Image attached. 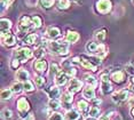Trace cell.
<instances>
[{"mask_svg":"<svg viewBox=\"0 0 134 120\" xmlns=\"http://www.w3.org/2000/svg\"><path fill=\"white\" fill-rule=\"evenodd\" d=\"M107 37V30L105 29H101L99 30V31L95 32V38L96 40H99V41H103V40L105 39Z\"/></svg>","mask_w":134,"mask_h":120,"instance_id":"obj_27","label":"cell"},{"mask_svg":"<svg viewBox=\"0 0 134 120\" xmlns=\"http://www.w3.org/2000/svg\"><path fill=\"white\" fill-rule=\"evenodd\" d=\"M23 86H24V90L28 92V93H31V92L35 90V86H33V84L31 81H29V80L24 82Z\"/></svg>","mask_w":134,"mask_h":120,"instance_id":"obj_34","label":"cell"},{"mask_svg":"<svg viewBox=\"0 0 134 120\" xmlns=\"http://www.w3.org/2000/svg\"><path fill=\"white\" fill-rule=\"evenodd\" d=\"M112 90H114V88H112V85L110 84V82H109V81H102V84H101V92H102L103 95L110 94Z\"/></svg>","mask_w":134,"mask_h":120,"instance_id":"obj_12","label":"cell"},{"mask_svg":"<svg viewBox=\"0 0 134 120\" xmlns=\"http://www.w3.org/2000/svg\"><path fill=\"white\" fill-rule=\"evenodd\" d=\"M88 115L91 117H93V118H96V117L100 116V109L96 106H92L90 109V112H88Z\"/></svg>","mask_w":134,"mask_h":120,"instance_id":"obj_35","label":"cell"},{"mask_svg":"<svg viewBox=\"0 0 134 120\" xmlns=\"http://www.w3.org/2000/svg\"><path fill=\"white\" fill-rule=\"evenodd\" d=\"M44 54H45V49L42 48V47H39V48H37V49L35 50V54H33V55H35L36 58L40 60V58L44 56Z\"/></svg>","mask_w":134,"mask_h":120,"instance_id":"obj_36","label":"cell"},{"mask_svg":"<svg viewBox=\"0 0 134 120\" xmlns=\"http://www.w3.org/2000/svg\"><path fill=\"white\" fill-rule=\"evenodd\" d=\"M57 6H59V9H68L70 7V0H59L57 2Z\"/></svg>","mask_w":134,"mask_h":120,"instance_id":"obj_29","label":"cell"},{"mask_svg":"<svg viewBox=\"0 0 134 120\" xmlns=\"http://www.w3.org/2000/svg\"><path fill=\"white\" fill-rule=\"evenodd\" d=\"M38 2V0H25V4L29 6V7H33V6H36Z\"/></svg>","mask_w":134,"mask_h":120,"instance_id":"obj_42","label":"cell"},{"mask_svg":"<svg viewBox=\"0 0 134 120\" xmlns=\"http://www.w3.org/2000/svg\"><path fill=\"white\" fill-rule=\"evenodd\" d=\"M101 80L102 81H109V76L107 73H103V75H101Z\"/></svg>","mask_w":134,"mask_h":120,"instance_id":"obj_44","label":"cell"},{"mask_svg":"<svg viewBox=\"0 0 134 120\" xmlns=\"http://www.w3.org/2000/svg\"><path fill=\"white\" fill-rule=\"evenodd\" d=\"M48 106H49L51 110H57L61 107V103L56 100V98H51L49 102H48Z\"/></svg>","mask_w":134,"mask_h":120,"instance_id":"obj_25","label":"cell"},{"mask_svg":"<svg viewBox=\"0 0 134 120\" xmlns=\"http://www.w3.org/2000/svg\"><path fill=\"white\" fill-rule=\"evenodd\" d=\"M112 8V4L110 0H97L96 10L100 14H108Z\"/></svg>","mask_w":134,"mask_h":120,"instance_id":"obj_5","label":"cell"},{"mask_svg":"<svg viewBox=\"0 0 134 120\" xmlns=\"http://www.w3.org/2000/svg\"><path fill=\"white\" fill-rule=\"evenodd\" d=\"M69 78H70V76L65 71H60L55 77V84L57 86H63V85H65V82L68 81Z\"/></svg>","mask_w":134,"mask_h":120,"instance_id":"obj_9","label":"cell"},{"mask_svg":"<svg viewBox=\"0 0 134 120\" xmlns=\"http://www.w3.org/2000/svg\"><path fill=\"white\" fill-rule=\"evenodd\" d=\"M59 72H60V70H59V65H57V64H55V63H53V64L51 65V75L55 76V75H57Z\"/></svg>","mask_w":134,"mask_h":120,"instance_id":"obj_39","label":"cell"},{"mask_svg":"<svg viewBox=\"0 0 134 120\" xmlns=\"http://www.w3.org/2000/svg\"><path fill=\"white\" fill-rule=\"evenodd\" d=\"M13 1L14 0H1L2 6H4V7H8V6H10L12 4H13Z\"/></svg>","mask_w":134,"mask_h":120,"instance_id":"obj_43","label":"cell"},{"mask_svg":"<svg viewBox=\"0 0 134 120\" xmlns=\"http://www.w3.org/2000/svg\"><path fill=\"white\" fill-rule=\"evenodd\" d=\"M125 70H126V72L131 75L132 77H134V63H129L125 65Z\"/></svg>","mask_w":134,"mask_h":120,"instance_id":"obj_37","label":"cell"},{"mask_svg":"<svg viewBox=\"0 0 134 120\" xmlns=\"http://www.w3.org/2000/svg\"><path fill=\"white\" fill-rule=\"evenodd\" d=\"M31 20H32V24H33V27H35V29H38V27L41 26L42 20H41L40 16H38V15H33V16L31 17Z\"/></svg>","mask_w":134,"mask_h":120,"instance_id":"obj_24","label":"cell"},{"mask_svg":"<svg viewBox=\"0 0 134 120\" xmlns=\"http://www.w3.org/2000/svg\"><path fill=\"white\" fill-rule=\"evenodd\" d=\"M85 120H95V118H93V117H91V118H87V119H85Z\"/></svg>","mask_w":134,"mask_h":120,"instance_id":"obj_48","label":"cell"},{"mask_svg":"<svg viewBox=\"0 0 134 120\" xmlns=\"http://www.w3.org/2000/svg\"><path fill=\"white\" fill-rule=\"evenodd\" d=\"M48 48L51 53L60 56L69 54V44L65 41H51L48 42Z\"/></svg>","mask_w":134,"mask_h":120,"instance_id":"obj_1","label":"cell"},{"mask_svg":"<svg viewBox=\"0 0 134 120\" xmlns=\"http://www.w3.org/2000/svg\"><path fill=\"white\" fill-rule=\"evenodd\" d=\"M12 94H13V90L10 88H5L1 90V100H9L12 97Z\"/></svg>","mask_w":134,"mask_h":120,"instance_id":"obj_26","label":"cell"},{"mask_svg":"<svg viewBox=\"0 0 134 120\" xmlns=\"http://www.w3.org/2000/svg\"><path fill=\"white\" fill-rule=\"evenodd\" d=\"M1 37H2V41H4V44L7 46V47H12V46H14L15 42H16V38H15V36L10 31L1 33Z\"/></svg>","mask_w":134,"mask_h":120,"instance_id":"obj_8","label":"cell"},{"mask_svg":"<svg viewBox=\"0 0 134 120\" xmlns=\"http://www.w3.org/2000/svg\"><path fill=\"white\" fill-rule=\"evenodd\" d=\"M85 80L87 81L88 86H92V87H96L97 82H96V79L94 78L93 76H88V75H86V76H85Z\"/></svg>","mask_w":134,"mask_h":120,"instance_id":"obj_30","label":"cell"},{"mask_svg":"<svg viewBox=\"0 0 134 120\" xmlns=\"http://www.w3.org/2000/svg\"><path fill=\"white\" fill-rule=\"evenodd\" d=\"M129 104H130V106H133L134 107V96H132L129 100Z\"/></svg>","mask_w":134,"mask_h":120,"instance_id":"obj_47","label":"cell"},{"mask_svg":"<svg viewBox=\"0 0 134 120\" xmlns=\"http://www.w3.org/2000/svg\"><path fill=\"white\" fill-rule=\"evenodd\" d=\"M100 45L97 44V42H94V41H88L87 45H86V50L87 53H95L97 52V49H99Z\"/></svg>","mask_w":134,"mask_h":120,"instance_id":"obj_19","label":"cell"},{"mask_svg":"<svg viewBox=\"0 0 134 120\" xmlns=\"http://www.w3.org/2000/svg\"><path fill=\"white\" fill-rule=\"evenodd\" d=\"M16 78L19 79V81H23V82L28 81L29 72L26 71V70H24V69H21V70H19V71L16 72Z\"/></svg>","mask_w":134,"mask_h":120,"instance_id":"obj_13","label":"cell"},{"mask_svg":"<svg viewBox=\"0 0 134 120\" xmlns=\"http://www.w3.org/2000/svg\"><path fill=\"white\" fill-rule=\"evenodd\" d=\"M35 84L38 86V87H41V86H44L45 84V79L42 78V77H36L35 78Z\"/></svg>","mask_w":134,"mask_h":120,"instance_id":"obj_40","label":"cell"},{"mask_svg":"<svg viewBox=\"0 0 134 120\" xmlns=\"http://www.w3.org/2000/svg\"><path fill=\"white\" fill-rule=\"evenodd\" d=\"M36 39H37L36 35H33V33H30V35L24 37L23 41H24V44H26V45H33L36 42Z\"/></svg>","mask_w":134,"mask_h":120,"instance_id":"obj_23","label":"cell"},{"mask_svg":"<svg viewBox=\"0 0 134 120\" xmlns=\"http://www.w3.org/2000/svg\"><path fill=\"white\" fill-rule=\"evenodd\" d=\"M81 87H83V82L80 80H78L76 78H71V81H70L69 87H68V92H70L71 94H76L80 90Z\"/></svg>","mask_w":134,"mask_h":120,"instance_id":"obj_7","label":"cell"},{"mask_svg":"<svg viewBox=\"0 0 134 120\" xmlns=\"http://www.w3.org/2000/svg\"><path fill=\"white\" fill-rule=\"evenodd\" d=\"M47 93H48V96L51 98H56V97L60 96V89L57 86H52V87L48 88Z\"/></svg>","mask_w":134,"mask_h":120,"instance_id":"obj_20","label":"cell"},{"mask_svg":"<svg viewBox=\"0 0 134 120\" xmlns=\"http://www.w3.org/2000/svg\"><path fill=\"white\" fill-rule=\"evenodd\" d=\"M80 113L77 110H69L65 115V119L66 120H79L80 119Z\"/></svg>","mask_w":134,"mask_h":120,"instance_id":"obj_14","label":"cell"},{"mask_svg":"<svg viewBox=\"0 0 134 120\" xmlns=\"http://www.w3.org/2000/svg\"><path fill=\"white\" fill-rule=\"evenodd\" d=\"M17 110H19V113L22 118L28 117L25 115H26V112L30 110V104H29L28 100H26L25 97H20L19 100H17Z\"/></svg>","mask_w":134,"mask_h":120,"instance_id":"obj_4","label":"cell"},{"mask_svg":"<svg viewBox=\"0 0 134 120\" xmlns=\"http://www.w3.org/2000/svg\"><path fill=\"white\" fill-rule=\"evenodd\" d=\"M32 26H33V24H32L31 17L25 16V15H24V16H22L20 18V22H19V30H20V32L28 33Z\"/></svg>","mask_w":134,"mask_h":120,"instance_id":"obj_3","label":"cell"},{"mask_svg":"<svg viewBox=\"0 0 134 120\" xmlns=\"http://www.w3.org/2000/svg\"><path fill=\"white\" fill-rule=\"evenodd\" d=\"M80 64H81V65H83L84 67H86V69L92 70L93 72H95V71H96V66L94 65V64L91 62V61H88V60H85V58L80 60Z\"/></svg>","mask_w":134,"mask_h":120,"instance_id":"obj_22","label":"cell"},{"mask_svg":"<svg viewBox=\"0 0 134 120\" xmlns=\"http://www.w3.org/2000/svg\"><path fill=\"white\" fill-rule=\"evenodd\" d=\"M132 116H133V118H134V107L132 109Z\"/></svg>","mask_w":134,"mask_h":120,"instance_id":"obj_50","label":"cell"},{"mask_svg":"<svg viewBox=\"0 0 134 120\" xmlns=\"http://www.w3.org/2000/svg\"><path fill=\"white\" fill-rule=\"evenodd\" d=\"M111 79L114 80L115 82H117V84H121L125 80V75H124V72H121V71L114 72L111 75Z\"/></svg>","mask_w":134,"mask_h":120,"instance_id":"obj_16","label":"cell"},{"mask_svg":"<svg viewBox=\"0 0 134 120\" xmlns=\"http://www.w3.org/2000/svg\"><path fill=\"white\" fill-rule=\"evenodd\" d=\"M77 105H78V109L80 110V111H87L88 110V103L86 102V101H84V100H81V101H79V102L77 103Z\"/></svg>","mask_w":134,"mask_h":120,"instance_id":"obj_32","label":"cell"},{"mask_svg":"<svg viewBox=\"0 0 134 120\" xmlns=\"http://www.w3.org/2000/svg\"><path fill=\"white\" fill-rule=\"evenodd\" d=\"M10 66H12V69L16 70L17 67L20 66V61L17 60V58H15V60H13V61H12V64H10Z\"/></svg>","mask_w":134,"mask_h":120,"instance_id":"obj_41","label":"cell"},{"mask_svg":"<svg viewBox=\"0 0 134 120\" xmlns=\"http://www.w3.org/2000/svg\"><path fill=\"white\" fill-rule=\"evenodd\" d=\"M54 2H55V0H40V5L42 8L45 9H48L51 8L52 6L54 5Z\"/></svg>","mask_w":134,"mask_h":120,"instance_id":"obj_31","label":"cell"},{"mask_svg":"<svg viewBox=\"0 0 134 120\" xmlns=\"http://www.w3.org/2000/svg\"><path fill=\"white\" fill-rule=\"evenodd\" d=\"M65 39L68 42H71V44H75V42H77L79 40V35L77 32L75 31H69L68 33H66L65 36Z\"/></svg>","mask_w":134,"mask_h":120,"instance_id":"obj_15","label":"cell"},{"mask_svg":"<svg viewBox=\"0 0 134 120\" xmlns=\"http://www.w3.org/2000/svg\"><path fill=\"white\" fill-rule=\"evenodd\" d=\"M99 120H110V116H109L108 113H107V115L100 117V119H99Z\"/></svg>","mask_w":134,"mask_h":120,"instance_id":"obj_45","label":"cell"},{"mask_svg":"<svg viewBox=\"0 0 134 120\" xmlns=\"http://www.w3.org/2000/svg\"><path fill=\"white\" fill-rule=\"evenodd\" d=\"M14 56H15V58H17L20 62H26V61H29L30 58L33 56V53L31 49L24 47V48H20V49H17V50H15Z\"/></svg>","mask_w":134,"mask_h":120,"instance_id":"obj_2","label":"cell"},{"mask_svg":"<svg viewBox=\"0 0 134 120\" xmlns=\"http://www.w3.org/2000/svg\"><path fill=\"white\" fill-rule=\"evenodd\" d=\"M133 2H134V0H133Z\"/></svg>","mask_w":134,"mask_h":120,"instance_id":"obj_51","label":"cell"},{"mask_svg":"<svg viewBox=\"0 0 134 120\" xmlns=\"http://www.w3.org/2000/svg\"><path fill=\"white\" fill-rule=\"evenodd\" d=\"M92 101H93V103H94V105H93V106L99 105V104L101 103V100H99V98H94V100H92Z\"/></svg>","mask_w":134,"mask_h":120,"instance_id":"obj_46","label":"cell"},{"mask_svg":"<svg viewBox=\"0 0 134 120\" xmlns=\"http://www.w3.org/2000/svg\"><path fill=\"white\" fill-rule=\"evenodd\" d=\"M49 120H64V117L59 112H53L49 116Z\"/></svg>","mask_w":134,"mask_h":120,"instance_id":"obj_38","label":"cell"},{"mask_svg":"<svg viewBox=\"0 0 134 120\" xmlns=\"http://www.w3.org/2000/svg\"><path fill=\"white\" fill-rule=\"evenodd\" d=\"M83 95L86 100H91V101L94 100V98H95V90H94V87L87 85L83 90Z\"/></svg>","mask_w":134,"mask_h":120,"instance_id":"obj_11","label":"cell"},{"mask_svg":"<svg viewBox=\"0 0 134 120\" xmlns=\"http://www.w3.org/2000/svg\"><path fill=\"white\" fill-rule=\"evenodd\" d=\"M35 67L38 72H45L47 70V63L46 61L44 60H38L37 62L35 63Z\"/></svg>","mask_w":134,"mask_h":120,"instance_id":"obj_17","label":"cell"},{"mask_svg":"<svg viewBox=\"0 0 134 120\" xmlns=\"http://www.w3.org/2000/svg\"><path fill=\"white\" fill-rule=\"evenodd\" d=\"M70 1H75V2H80V0H70Z\"/></svg>","mask_w":134,"mask_h":120,"instance_id":"obj_49","label":"cell"},{"mask_svg":"<svg viewBox=\"0 0 134 120\" xmlns=\"http://www.w3.org/2000/svg\"><path fill=\"white\" fill-rule=\"evenodd\" d=\"M72 100H74V97H72V94L70 93V92H65L64 94H62V97H61V101H62L63 104H66V105H69V104L72 103Z\"/></svg>","mask_w":134,"mask_h":120,"instance_id":"obj_21","label":"cell"},{"mask_svg":"<svg viewBox=\"0 0 134 120\" xmlns=\"http://www.w3.org/2000/svg\"><path fill=\"white\" fill-rule=\"evenodd\" d=\"M60 35H61V31L59 27L56 26H49L46 30V36L52 40H55L56 38H59Z\"/></svg>","mask_w":134,"mask_h":120,"instance_id":"obj_10","label":"cell"},{"mask_svg":"<svg viewBox=\"0 0 134 120\" xmlns=\"http://www.w3.org/2000/svg\"><path fill=\"white\" fill-rule=\"evenodd\" d=\"M1 115H2V118H4L5 120H12V118H13V112H12L9 109L2 110Z\"/></svg>","mask_w":134,"mask_h":120,"instance_id":"obj_33","label":"cell"},{"mask_svg":"<svg viewBox=\"0 0 134 120\" xmlns=\"http://www.w3.org/2000/svg\"><path fill=\"white\" fill-rule=\"evenodd\" d=\"M127 97H129V92L127 90H118V92H115L114 94H112V101H114L115 103L117 104H120L125 102V101L127 100Z\"/></svg>","mask_w":134,"mask_h":120,"instance_id":"obj_6","label":"cell"},{"mask_svg":"<svg viewBox=\"0 0 134 120\" xmlns=\"http://www.w3.org/2000/svg\"><path fill=\"white\" fill-rule=\"evenodd\" d=\"M23 89H24V86L21 84V82H15V84H13V86H12V90H13V93H16V94L21 93Z\"/></svg>","mask_w":134,"mask_h":120,"instance_id":"obj_28","label":"cell"},{"mask_svg":"<svg viewBox=\"0 0 134 120\" xmlns=\"http://www.w3.org/2000/svg\"><path fill=\"white\" fill-rule=\"evenodd\" d=\"M0 26H1V33H5L7 31H9L10 27H12V22L7 18H2L1 22H0Z\"/></svg>","mask_w":134,"mask_h":120,"instance_id":"obj_18","label":"cell"}]
</instances>
